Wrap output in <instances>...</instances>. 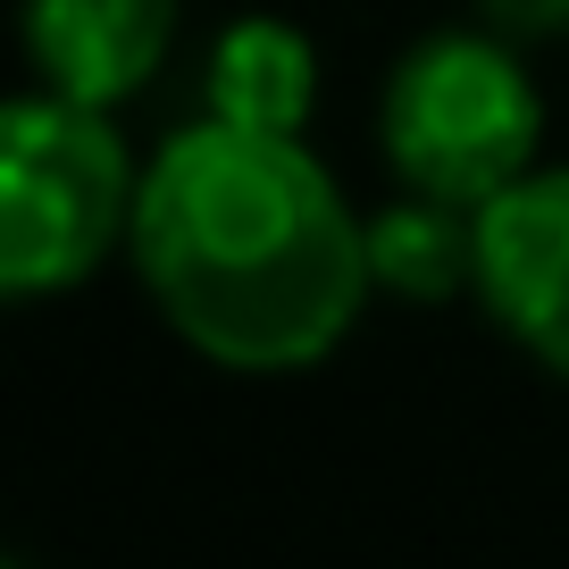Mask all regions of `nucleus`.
Masks as SVG:
<instances>
[{
    "mask_svg": "<svg viewBox=\"0 0 569 569\" xmlns=\"http://www.w3.org/2000/svg\"><path fill=\"white\" fill-rule=\"evenodd\" d=\"M134 268L193 360L227 377H302L360 327L369 218L302 134L193 118L142 160Z\"/></svg>",
    "mask_w": 569,
    "mask_h": 569,
    "instance_id": "1",
    "label": "nucleus"
},
{
    "mask_svg": "<svg viewBox=\"0 0 569 569\" xmlns=\"http://www.w3.org/2000/svg\"><path fill=\"white\" fill-rule=\"evenodd\" d=\"M142 168L118 109L34 84L0 118V293L51 302L134 251Z\"/></svg>",
    "mask_w": 569,
    "mask_h": 569,
    "instance_id": "2",
    "label": "nucleus"
},
{
    "mask_svg": "<svg viewBox=\"0 0 569 569\" xmlns=\"http://www.w3.org/2000/svg\"><path fill=\"white\" fill-rule=\"evenodd\" d=\"M377 151L410 193H445L486 210L545 151V92H536L528 42L495 34L486 18L419 34L386 76Z\"/></svg>",
    "mask_w": 569,
    "mask_h": 569,
    "instance_id": "3",
    "label": "nucleus"
},
{
    "mask_svg": "<svg viewBox=\"0 0 569 569\" xmlns=\"http://www.w3.org/2000/svg\"><path fill=\"white\" fill-rule=\"evenodd\" d=\"M478 310L569 386V168L536 160L478 210Z\"/></svg>",
    "mask_w": 569,
    "mask_h": 569,
    "instance_id": "4",
    "label": "nucleus"
},
{
    "mask_svg": "<svg viewBox=\"0 0 569 569\" xmlns=\"http://www.w3.org/2000/svg\"><path fill=\"white\" fill-rule=\"evenodd\" d=\"M18 26L34 84L101 109L134 101L177 51V0H26Z\"/></svg>",
    "mask_w": 569,
    "mask_h": 569,
    "instance_id": "5",
    "label": "nucleus"
},
{
    "mask_svg": "<svg viewBox=\"0 0 569 569\" xmlns=\"http://www.w3.org/2000/svg\"><path fill=\"white\" fill-rule=\"evenodd\" d=\"M310 101H319V51L284 18H234L201 59V118L302 134Z\"/></svg>",
    "mask_w": 569,
    "mask_h": 569,
    "instance_id": "6",
    "label": "nucleus"
},
{
    "mask_svg": "<svg viewBox=\"0 0 569 569\" xmlns=\"http://www.w3.org/2000/svg\"><path fill=\"white\" fill-rule=\"evenodd\" d=\"M369 277L377 293L419 302V310L478 293V210L402 184V201L369 218Z\"/></svg>",
    "mask_w": 569,
    "mask_h": 569,
    "instance_id": "7",
    "label": "nucleus"
},
{
    "mask_svg": "<svg viewBox=\"0 0 569 569\" xmlns=\"http://www.w3.org/2000/svg\"><path fill=\"white\" fill-rule=\"evenodd\" d=\"M478 18L495 26V34L528 42V51H545V42H569V0H478Z\"/></svg>",
    "mask_w": 569,
    "mask_h": 569,
    "instance_id": "8",
    "label": "nucleus"
}]
</instances>
